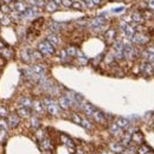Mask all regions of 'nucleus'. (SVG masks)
Instances as JSON below:
<instances>
[{
  "label": "nucleus",
  "instance_id": "obj_1",
  "mask_svg": "<svg viewBox=\"0 0 154 154\" xmlns=\"http://www.w3.org/2000/svg\"><path fill=\"white\" fill-rule=\"evenodd\" d=\"M38 50L43 53V55H52L55 53V48L51 43H49L48 40H44V42H40L39 45H38Z\"/></svg>",
  "mask_w": 154,
  "mask_h": 154
},
{
  "label": "nucleus",
  "instance_id": "obj_2",
  "mask_svg": "<svg viewBox=\"0 0 154 154\" xmlns=\"http://www.w3.org/2000/svg\"><path fill=\"white\" fill-rule=\"evenodd\" d=\"M43 103L46 106L48 111H49L51 115H57V114H58V107H57V104H56L52 100H50V99H44Z\"/></svg>",
  "mask_w": 154,
  "mask_h": 154
},
{
  "label": "nucleus",
  "instance_id": "obj_3",
  "mask_svg": "<svg viewBox=\"0 0 154 154\" xmlns=\"http://www.w3.org/2000/svg\"><path fill=\"white\" fill-rule=\"evenodd\" d=\"M114 50H115L116 58H122L123 57V50H125V45H123L122 42H116L114 44Z\"/></svg>",
  "mask_w": 154,
  "mask_h": 154
},
{
  "label": "nucleus",
  "instance_id": "obj_4",
  "mask_svg": "<svg viewBox=\"0 0 154 154\" xmlns=\"http://www.w3.org/2000/svg\"><path fill=\"white\" fill-rule=\"evenodd\" d=\"M131 39L133 43H136V44H145L148 40V38L146 36H143L142 33H135Z\"/></svg>",
  "mask_w": 154,
  "mask_h": 154
},
{
  "label": "nucleus",
  "instance_id": "obj_5",
  "mask_svg": "<svg viewBox=\"0 0 154 154\" xmlns=\"http://www.w3.org/2000/svg\"><path fill=\"white\" fill-rule=\"evenodd\" d=\"M79 108H81L88 116H92V114H94V111H95V109L91 107V104H88V103H81Z\"/></svg>",
  "mask_w": 154,
  "mask_h": 154
},
{
  "label": "nucleus",
  "instance_id": "obj_6",
  "mask_svg": "<svg viewBox=\"0 0 154 154\" xmlns=\"http://www.w3.org/2000/svg\"><path fill=\"white\" fill-rule=\"evenodd\" d=\"M9 126L11 127V128H16L17 126H18V123H19V116L18 115H16V114H12V115H10L9 116Z\"/></svg>",
  "mask_w": 154,
  "mask_h": 154
},
{
  "label": "nucleus",
  "instance_id": "obj_7",
  "mask_svg": "<svg viewBox=\"0 0 154 154\" xmlns=\"http://www.w3.org/2000/svg\"><path fill=\"white\" fill-rule=\"evenodd\" d=\"M106 23V19L102 18V17H97V18H94L91 21H90V26H92L94 28L96 27H100V26H103V24Z\"/></svg>",
  "mask_w": 154,
  "mask_h": 154
},
{
  "label": "nucleus",
  "instance_id": "obj_8",
  "mask_svg": "<svg viewBox=\"0 0 154 154\" xmlns=\"http://www.w3.org/2000/svg\"><path fill=\"white\" fill-rule=\"evenodd\" d=\"M123 33H125V36H126L127 38H132V37L135 35V28H134L133 26H131V25L127 24V26L123 28Z\"/></svg>",
  "mask_w": 154,
  "mask_h": 154
},
{
  "label": "nucleus",
  "instance_id": "obj_9",
  "mask_svg": "<svg viewBox=\"0 0 154 154\" xmlns=\"http://www.w3.org/2000/svg\"><path fill=\"white\" fill-rule=\"evenodd\" d=\"M134 56V51H133V48L131 45H126L125 46V50H123V57H126L127 59H132Z\"/></svg>",
  "mask_w": 154,
  "mask_h": 154
},
{
  "label": "nucleus",
  "instance_id": "obj_10",
  "mask_svg": "<svg viewBox=\"0 0 154 154\" xmlns=\"http://www.w3.org/2000/svg\"><path fill=\"white\" fill-rule=\"evenodd\" d=\"M58 102H59V106H60V108H63V109H68V108L71 106V103L69 102V100H68L65 96H62V97H59Z\"/></svg>",
  "mask_w": 154,
  "mask_h": 154
},
{
  "label": "nucleus",
  "instance_id": "obj_11",
  "mask_svg": "<svg viewBox=\"0 0 154 154\" xmlns=\"http://www.w3.org/2000/svg\"><path fill=\"white\" fill-rule=\"evenodd\" d=\"M13 9H14L17 12H19V13H23L24 11H26L27 6H26L24 3H21V1H17V3H14Z\"/></svg>",
  "mask_w": 154,
  "mask_h": 154
},
{
  "label": "nucleus",
  "instance_id": "obj_12",
  "mask_svg": "<svg viewBox=\"0 0 154 154\" xmlns=\"http://www.w3.org/2000/svg\"><path fill=\"white\" fill-rule=\"evenodd\" d=\"M116 125L120 127V128H127L129 126V121L127 119H123V117H119L116 120Z\"/></svg>",
  "mask_w": 154,
  "mask_h": 154
},
{
  "label": "nucleus",
  "instance_id": "obj_13",
  "mask_svg": "<svg viewBox=\"0 0 154 154\" xmlns=\"http://www.w3.org/2000/svg\"><path fill=\"white\" fill-rule=\"evenodd\" d=\"M31 69H32V71H33L36 75H38L39 77L44 75V67H42V65H39V64L32 65V67H31Z\"/></svg>",
  "mask_w": 154,
  "mask_h": 154
},
{
  "label": "nucleus",
  "instance_id": "obj_14",
  "mask_svg": "<svg viewBox=\"0 0 154 154\" xmlns=\"http://www.w3.org/2000/svg\"><path fill=\"white\" fill-rule=\"evenodd\" d=\"M46 40H48L49 43H51L53 46L59 44V39H58V37H57L56 33H50V35L48 36V39H46Z\"/></svg>",
  "mask_w": 154,
  "mask_h": 154
},
{
  "label": "nucleus",
  "instance_id": "obj_15",
  "mask_svg": "<svg viewBox=\"0 0 154 154\" xmlns=\"http://www.w3.org/2000/svg\"><path fill=\"white\" fill-rule=\"evenodd\" d=\"M132 141H134V142H136V143H141V142L143 141V136H142V134H141L140 132H135V133H133V135H132Z\"/></svg>",
  "mask_w": 154,
  "mask_h": 154
},
{
  "label": "nucleus",
  "instance_id": "obj_16",
  "mask_svg": "<svg viewBox=\"0 0 154 154\" xmlns=\"http://www.w3.org/2000/svg\"><path fill=\"white\" fill-rule=\"evenodd\" d=\"M19 103L23 106V107H25V108H30V107H32V101H31L28 97H21L20 99V101H19Z\"/></svg>",
  "mask_w": 154,
  "mask_h": 154
},
{
  "label": "nucleus",
  "instance_id": "obj_17",
  "mask_svg": "<svg viewBox=\"0 0 154 154\" xmlns=\"http://www.w3.org/2000/svg\"><path fill=\"white\" fill-rule=\"evenodd\" d=\"M121 129H122V128H120V127L116 125V123L111 125L110 128H109V131H110V133H111L113 135H121V133H122Z\"/></svg>",
  "mask_w": 154,
  "mask_h": 154
},
{
  "label": "nucleus",
  "instance_id": "obj_18",
  "mask_svg": "<svg viewBox=\"0 0 154 154\" xmlns=\"http://www.w3.org/2000/svg\"><path fill=\"white\" fill-rule=\"evenodd\" d=\"M32 107H33V109H35L36 113H42L43 109H44V103H43V102H39V101H36V102L32 104Z\"/></svg>",
  "mask_w": 154,
  "mask_h": 154
},
{
  "label": "nucleus",
  "instance_id": "obj_19",
  "mask_svg": "<svg viewBox=\"0 0 154 154\" xmlns=\"http://www.w3.org/2000/svg\"><path fill=\"white\" fill-rule=\"evenodd\" d=\"M18 116H19V117H28V116H30V110H28V108L23 107V108L18 109Z\"/></svg>",
  "mask_w": 154,
  "mask_h": 154
},
{
  "label": "nucleus",
  "instance_id": "obj_20",
  "mask_svg": "<svg viewBox=\"0 0 154 154\" xmlns=\"http://www.w3.org/2000/svg\"><path fill=\"white\" fill-rule=\"evenodd\" d=\"M45 10H46L48 12H55V11L57 10V5L51 0V1H49V3L45 4Z\"/></svg>",
  "mask_w": 154,
  "mask_h": 154
},
{
  "label": "nucleus",
  "instance_id": "obj_21",
  "mask_svg": "<svg viewBox=\"0 0 154 154\" xmlns=\"http://www.w3.org/2000/svg\"><path fill=\"white\" fill-rule=\"evenodd\" d=\"M60 28H62V25L58 24V23H56V21H53V23L50 24V30L52 31V33H57L58 31H60Z\"/></svg>",
  "mask_w": 154,
  "mask_h": 154
},
{
  "label": "nucleus",
  "instance_id": "obj_22",
  "mask_svg": "<svg viewBox=\"0 0 154 154\" xmlns=\"http://www.w3.org/2000/svg\"><path fill=\"white\" fill-rule=\"evenodd\" d=\"M110 149H111L113 152H115V153H120V152L123 150V147H122L120 143L113 142V143H110Z\"/></svg>",
  "mask_w": 154,
  "mask_h": 154
},
{
  "label": "nucleus",
  "instance_id": "obj_23",
  "mask_svg": "<svg viewBox=\"0 0 154 154\" xmlns=\"http://www.w3.org/2000/svg\"><path fill=\"white\" fill-rule=\"evenodd\" d=\"M141 69L143 70V72L146 74V75H152L153 74V67L150 65V64H145V65H142L141 67Z\"/></svg>",
  "mask_w": 154,
  "mask_h": 154
},
{
  "label": "nucleus",
  "instance_id": "obj_24",
  "mask_svg": "<svg viewBox=\"0 0 154 154\" xmlns=\"http://www.w3.org/2000/svg\"><path fill=\"white\" fill-rule=\"evenodd\" d=\"M92 117H94L97 122H103V121H104L103 114H101V113H100V111H97V110H95V111H94V114H92Z\"/></svg>",
  "mask_w": 154,
  "mask_h": 154
},
{
  "label": "nucleus",
  "instance_id": "obj_25",
  "mask_svg": "<svg viewBox=\"0 0 154 154\" xmlns=\"http://www.w3.org/2000/svg\"><path fill=\"white\" fill-rule=\"evenodd\" d=\"M62 140H64V145H65L68 148L74 149V143H72V141H71L69 138H67L65 135H62Z\"/></svg>",
  "mask_w": 154,
  "mask_h": 154
},
{
  "label": "nucleus",
  "instance_id": "obj_26",
  "mask_svg": "<svg viewBox=\"0 0 154 154\" xmlns=\"http://www.w3.org/2000/svg\"><path fill=\"white\" fill-rule=\"evenodd\" d=\"M132 20H134L135 23H141L143 20V17H142V14H140L138 12H134L132 14Z\"/></svg>",
  "mask_w": 154,
  "mask_h": 154
},
{
  "label": "nucleus",
  "instance_id": "obj_27",
  "mask_svg": "<svg viewBox=\"0 0 154 154\" xmlns=\"http://www.w3.org/2000/svg\"><path fill=\"white\" fill-rule=\"evenodd\" d=\"M71 7H72L74 10H76V11H82V10H83V7H84V5H83V3H79V1H74Z\"/></svg>",
  "mask_w": 154,
  "mask_h": 154
},
{
  "label": "nucleus",
  "instance_id": "obj_28",
  "mask_svg": "<svg viewBox=\"0 0 154 154\" xmlns=\"http://www.w3.org/2000/svg\"><path fill=\"white\" fill-rule=\"evenodd\" d=\"M71 120H72L75 123H77V125H81V122H82V117H79V115L76 114V113H74V114L71 115Z\"/></svg>",
  "mask_w": 154,
  "mask_h": 154
},
{
  "label": "nucleus",
  "instance_id": "obj_29",
  "mask_svg": "<svg viewBox=\"0 0 154 154\" xmlns=\"http://www.w3.org/2000/svg\"><path fill=\"white\" fill-rule=\"evenodd\" d=\"M81 126H82L83 128H85V129H90V128H91V123H90L88 120H85V119H82Z\"/></svg>",
  "mask_w": 154,
  "mask_h": 154
},
{
  "label": "nucleus",
  "instance_id": "obj_30",
  "mask_svg": "<svg viewBox=\"0 0 154 154\" xmlns=\"http://www.w3.org/2000/svg\"><path fill=\"white\" fill-rule=\"evenodd\" d=\"M67 53H68V56H70V57H74V56H76L77 51H76V49H75L74 46H69V48L67 49Z\"/></svg>",
  "mask_w": 154,
  "mask_h": 154
},
{
  "label": "nucleus",
  "instance_id": "obj_31",
  "mask_svg": "<svg viewBox=\"0 0 154 154\" xmlns=\"http://www.w3.org/2000/svg\"><path fill=\"white\" fill-rule=\"evenodd\" d=\"M31 126L33 128H38L39 127V120L37 117H32L31 119Z\"/></svg>",
  "mask_w": 154,
  "mask_h": 154
},
{
  "label": "nucleus",
  "instance_id": "obj_32",
  "mask_svg": "<svg viewBox=\"0 0 154 154\" xmlns=\"http://www.w3.org/2000/svg\"><path fill=\"white\" fill-rule=\"evenodd\" d=\"M149 152V148L147 146H141L139 149H138V153L139 154H147Z\"/></svg>",
  "mask_w": 154,
  "mask_h": 154
},
{
  "label": "nucleus",
  "instance_id": "obj_33",
  "mask_svg": "<svg viewBox=\"0 0 154 154\" xmlns=\"http://www.w3.org/2000/svg\"><path fill=\"white\" fill-rule=\"evenodd\" d=\"M115 37V31L114 30H108L107 33H106V38L107 39H113Z\"/></svg>",
  "mask_w": 154,
  "mask_h": 154
},
{
  "label": "nucleus",
  "instance_id": "obj_34",
  "mask_svg": "<svg viewBox=\"0 0 154 154\" xmlns=\"http://www.w3.org/2000/svg\"><path fill=\"white\" fill-rule=\"evenodd\" d=\"M131 140H132V138L129 136V134H127V135H125V136H123V139H122V143L125 145V146H128Z\"/></svg>",
  "mask_w": 154,
  "mask_h": 154
},
{
  "label": "nucleus",
  "instance_id": "obj_35",
  "mask_svg": "<svg viewBox=\"0 0 154 154\" xmlns=\"http://www.w3.org/2000/svg\"><path fill=\"white\" fill-rule=\"evenodd\" d=\"M32 57L36 58V59H42V58H43V53H42L39 50H38V51H33V52H32Z\"/></svg>",
  "mask_w": 154,
  "mask_h": 154
},
{
  "label": "nucleus",
  "instance_id": "obj_36",
  "mask_svg": "<svg viewBox=\"0 0 154 154\" xmlns=\"http://www.w3.org/2000/svg\"><path fill=\"white\" fill-rule=\"evenodd\" d=\"M72 0H62V5L65 7H71L72 6Z\"/></svg>",
  "mask_w": 154,
  "mask_h": 154
},
{
  "label": "nucleus",
  "instance_id": "obj_37",
  "mask_svg": "<svg viewBox=\"0 0 154 154\" xmlns=\"http://www.w3.org/2000/svg\"><path fill=\"white\" fill-rule=\"evenodd\" d=\"M83 4L88 7V9H91L92 6H94L95 4H94V1H92V0H83Z\"/></svg>",
  "mask_w": 154,
  "mask_h": 154
},
{
  "label": "nucleus",
  "instance_id": "obj_38",
  "mask_svg": "<svg viewBox=\"0 0 154 154\" xmlns=\"http://www.w3.org/2000/svg\"><path fill=\"white\" fill-rule=\"evenodd\" d=\"M42 147H43L44 149H49V148L51 147V143L49 142V140H43V141H42Z\"/></svg>",
  "mask_w": 154,
  "mask_h": 154
},
{
  "label": "nucleus",
  "instance_id": "obj_39",
  "mask_svg": "<svg viewBox=\"0 0 154 154\" xmlns=\"http://www.w3.org/2000/svg\"><path fill=\"white\" fill-rule=\"evenodd\" d=\"M0 10H1V12L3 13H10L11 12V9L5 4V5H3V6H0Z\"/></svg>",
  "mask_w": 154,
  "mask_h": 154
},
{
  "label": "nucleus",
  "instance_id": "obj_40",
  "mask_svg": "<svg viewBox=\"0 0 154 154\" xmlns=\"http://www.w3.org/2000/svg\"><path fill=\"white\" fill-rule=\"evenodd\" d=\"M0 116H1V117L7 116V109L5 107H0Z\"/></svg>",
  "mask_w": 154,
  "mask_h": 154
},
{
  "label": "nucleus",
  "instance_id": "obj_41",
  "mask_svg": "<svg viewBox=\"0 0 154 154\" xmlns=\"http://www.w3.org/2000/svg\"><path fill=\"white\" fill-rule=\"evenodd\" d=\"M11 23V19L9 18V17H3L1 18V24H4V25H9Z\"/></svg>",
  "mask_w": 154,
  "mask_h": 154
},
{
  "label": "nucleus",
  "instance_id": "obj_42",
  "mask_svg": "<svg viewBox=\"0 0 154 154\" xmlns=\"http://www.w3.org/2000/svg\"><path fill=\"white\" fill-rule=\"evenodd\" d=\"M6 138V129H0V141H3Z\"/></svg>",
  "mask_w": 154,
  "mask_h": 154
},
{
  "label": "nucleus",
  "instance_id": "obj_43",
  "mask_svg": "<svg viewBox=\"0 0 154 154\" xmlns=\"http://www.w3.org/2000/svg\"><path fill=\"white\" fill-rule=\"evenodd\" d=\"M12 18H14V19H20V18H21V14L16 11L14 13H12Z\"/></svg>",
  "mask_w": 154,
  "mask_h": 154
},
{
  "label": "nucleus",
  "instance_id": "obj_44",
  "mask_svg": "<svg viewBox=\"0 0 154 154\" xmlns=\"http://www.w3.org/2000/svg\"><path fill=\"white\" fill-rule=\"evenodd\" d=\"M148 7L150 9V10H154V0H148Z\"/></svg>",
  "mask_w": 154,
  "mask_h": 154
},
{
  "label": "nucleus",
  "instance_id": "obj_45",
  "mask_svg": "<svg viewBox=\"0 0 154 154\" xmlns=\"http://www.w3.org/2000/svg\"><path fill=\"white\" fill-rule=\"evenodd\" d=\"M6 126H7V125H6L5 121H3V120L0 121V129H6Z\"/></svg>",
  "mask_w": 154,
  "mask_h": 154
},
{
  "label": "nucleus",
  "instance_id": "obj_46",
  "mask_svg": "<svg viewBox=\"0 0 154 154\" xmlns=\"http://www.w3.org/2000/svg\"><path fill=\"white\" fill-rule=\"evenodd\" d=\"M147 59H148V60H150V62H154V53H149Z\"/></svg>",
  "mask_w": 154,
  "mask_h": 154
},
{
  "label": "nucleus",
  "instance_id": "obj_47",
  "mask_svg": "<svg viewBox=\"0 0 154 154\" xmlns=\"http://www.w3.org/2000/svg\"><path fill=\"white\" fill-rule=\"evenodd\" d=\"M77 23H78V24H81V25H85V24H87L88 21L85 20V18H83V20H78Z\"/></svg>",
  "mask_w": 154,
  "mask_h": 154
},
{
  "label": "nucleus",
  "instance_id": "obj_48",
  "mask_svg": "<svg viewBox=\"0 0 154 154\" xmlns=\"http://www.w3.org/2000/svg\"><path fill=\"white\" fill-rule=\"evenodd\" d=\"M52 1H53V3H55V4H56V5H57V6H58V5H60V4H62V0H52Z\"/></svg>",
  "mask_w": 154,
  "mask_h": 154
},
{
  "label": "nucleus",
  "instance_id": "obj_49",
  "mask_svg": "<svg viewBox=\"0 0 154 154\" xmlns=\"http://www.w3.org/2000/svg\"><path fill=\"white\" fill-rule=\"evenodd\" d=\"M92 1H94V4H95V5H99V4H101V0H92Z\"/></svg>",
  "mask_w": 154,
  "mask_h": 154
},
{
  "label": "nucleus",
  "instance_id": "obj_50",
  "mask_svg": "<svg viewBox=\"0 0 154 154\" xmlns=\"http://www.w3.org/2000/svg\"><path fill=\"white\" fill-rule=\"evenodd\" d=\"M3 1H4L5 4H10V3L12 1V0H3Z\"/></svg>",
  "mask_w": 154,
  "mask_h": 154
},
{
  "label": "nucleus",
  "instance_id": "obj_51",
  "mask_svg": "<svg viewBox=\"0 0 154 154\" xmlns=\"http://www.w3.org/2000/svg\"><path fill=\"white\" fill-rule=\"evenodd\" d=\"M0 50H4V44L0 43Z\"/></svg>",
  "mask_w": 154,
  "mask_h": 154
},
{
  "label": "nucleus",
  "instance_id": "obj_52",
  "mask_svg": "<svg viewBox=\"0 0 154 154\" xmlns=\"http://www.w3.org/2000/svg\"><path fill=\"white\" fill-rule=\"evenodd\" d=\"M76 154H83V152L82 150H77V153Z\"/></svg>",
  "mask_w": 154,
  "mask_h": 154
},
{
  "label": "nucleus",
  "instance_id": "obj_53",
  "mask_svg": "<svg viewBox=\"0 0 154 154\" xmlns=\"http://www.w3.org/2000/svg\"><path fill=\"white\" fill-rule=\"evenodd\" d=\"M102 154H111V153H109V152H103Z\"/></svg>",
  "mask_w": 154,
  "mask_h": 154
},
{
  "label": "nucleus",
  "instance_id": "obj_54",
  "mask_svg": "<svg viewBox=\"0 0 154 154\" xmlns=\"http://www.w3.org/2000/svg\"><path fill=\"white\" fill-rule=\"evenodd\" d=\"M147 154H154V153H150V152H148V153H147Z\"/></svg>",
  "mask_w": 154,
  "mask_h": 154
},
{
  "label": "nucleus",
  "instance_id": "obj_55",
  "mask_svg": "<svg viewBox=\"0 0 154 154\" xmlns=\"http://www.w3.org/2000/svg\"><path fill=\"white\" fill-rule=\"evenodd\" d=\"M116 154H120V153H116Z\"/></svg>",
  "mask_w": 154,
  "mask_h": 154
}]
</instances>
